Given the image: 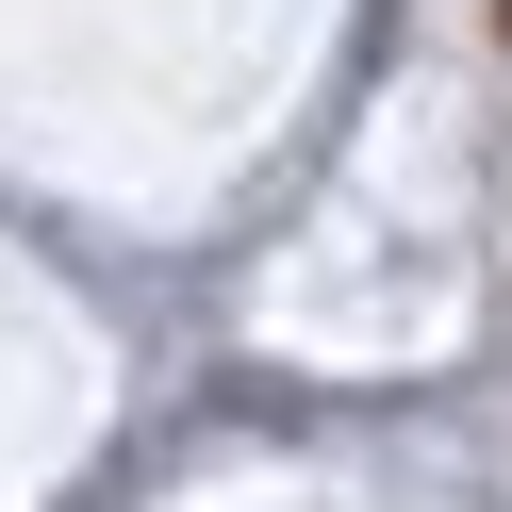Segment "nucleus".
Wrapping results in <instances>:
<instances>
[{
  "label": "nucleus",
  "instance_id": "1",
  "mask_svg": "<svg viewBox=\"0 0 512 512\" xmlns=\"http://www.w3.org/2000/svg\"><path fill=\"white\" fill-rule=\"evenodd\" d=\"M496 17H512V0H496Z\"/></svg>",
  "mask_w": 512,
  "mask_h": 512
}]
</instances>
